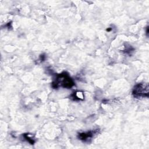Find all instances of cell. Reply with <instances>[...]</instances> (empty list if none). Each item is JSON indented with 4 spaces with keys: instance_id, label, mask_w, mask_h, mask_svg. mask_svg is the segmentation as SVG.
I'll return each mask as SVG.
<instances>
[{
    "instance_id": "obj_1",
    "label": "cell",
    "mask_w": 149,
    "mask_h": 149,
    "mask_svg": "<svg viewBox=\"0 0 149 149\" xmlns=\"http://www.w3.org/2000/svg\"><path fill=\"white\" fill-rule=\"evenodd\" d=\"M51 85L54 89H58L59 87L69 89L74 86L75 82L67 72H64L56 75Z\"/></svg>"
},
{
    "instance_id": "obj_2",
    "label": "cell",
    "mask_w": 149,
    "mask_h": 149,
    "mask_svg": "<svg viewBox=\"0 0 149 149\" xmlns=\"http://www.w3.org/2000/svg\"><path fill=\"white\" fill-rule=\"evenodd\" d=\"M132 95L136 98L148 97V84L143 83L137 84L133 89Z\"/></svg>"
},
{
    "instance_id": "obj_3",
    "label": "cell",
    "mask_w": 149,
    "mask_h": 149,
    "mask_svg": "<svg viewBox=\"0 0 149 149\" xmlns=\"http://www.w3.org/2000/svg\"><path fill=\"white\" fill-rule=\"evenodd\" d=\"M100 132V129H96L93 130H90L87 132L80 133L77 135L78 139L83 142H88L91 140L94 137L97 135Z\"/></svg>"
},
{
    "instance_id": "obj_4",
    "label": "cell",
    "mask_w": 149,
    "mask_h": 149,
    "mask_svg": "<svg viewBox=\"0 0 149 149\" xmlns=\"http://www.w3.org/2000/svg\"><path fill=\"white\" fill-rule=\"evenodd\" d=\"M71 98L74 101H80L84 99L83 93L81 91H76L71 95Z\"/></svg>"
},
{
    "instance_id": "obj_5",
    "label": "cell",
    "mask_w": 149,
    "mask_h": 149,
    "mask_svg": "<svg viewBox=\"0 0 149 149\" xmlns=\"http://www.w3.org/2000/svg\"><path fill=\"white\" fill-rule=\"evenodd\" d=\"M23 137L25 140H26L30 144H31L32 145H33L34 143H35V141H34V140L32 139V137H30L28 134H24Z\"/></svg>"
},
{
    "instance_id": "obj_6",
    "label": "cell",
    "mask_w": 149,
    "mask_h": 149,
    "mask_svg": "<svg viewBox=\"0 0 149 149\" xmlns=\"http://www.w3.org/2000/svg\"><path fill=\"white\" fill-rule=\"evenodd\" d=\"M45 59V56L44 55H41L40 56V60L41 61H44Z\"/></svg>"
},
{
    "instance_id": "obj_7",
    "label": "cell",
    "mask_w": 149,
    "mask_h": 149,
    "mask_svg": "<svg viewBox=\"0 0 149 149\" xmlns=\"http://www.w3.org/2000/svg\"><path fill=\"white\" fill-rule=\"evenodd\" d=\"M148 27L147 26L146 28V34L147 37H148Z\"/></svg>"
},
{
    "instance_id": "obj_8",
    "label": "cell",
    "mask_w": 149,
    "mask_h": 149,
    "mask_svg": "<svg viewBox=\"0 0 149 149\" xmlns=\"http://www.w3.org/2000/svg\"><path fill=\"white\" fill-rule=\"evenodd\" d=\"M113 30V29H112L111 28H110V27H109V28H108V29H107V32H110L111 30Z\"/></svg>"
}]
</instances>
